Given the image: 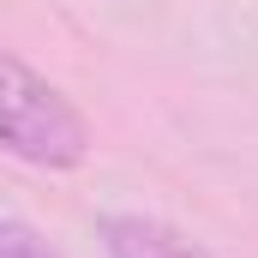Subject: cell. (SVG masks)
Returning <instances> with one entry per match:
<instances>
[{"label": "cell", "instance_id": "6da1fadb", "mask_svg": "<svg viewBox=\"0 0 258 258\" xmlns=\"http://www.w3.org/2000/svg\"><path fill=\"white\" fill-rule=\"evenodd\" d=\"M0 150L30 168H78L90 156V126L36 66L0 48Z\"/></svg>", "mask_w": 258, "mask_h": 258}, {"label": "cell", "instance_id": "7a4b0ae2", "mask_svg": "<svg viewBox=\"0 0 258 258\" xmlns=\"http://www.w3.org/2000/svg\"><path fill=\"white\" fill-rule=\"evenodd\" d=\"M102 252L108 258H216L210 246H198L192 234H180V228H168V222H156V216H102Z\"/></svg>", "mask_w": 258, "mask_h": 258}, {"label": "cell", "instance_id": "3957f363", "mask_svg": "<svg viewBox=\"0 0 258 258\" xmlns=\"http://www.w3.org/2000/svg\"><path fill=\"white\" fill-rule=\"evenodd\" d=\"M0 258H60L30 222H18V216H0Z\"/></svg>", "mask_w": 258, "mask_h": 258}]
</instances>
